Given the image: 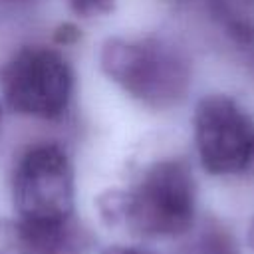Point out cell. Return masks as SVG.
I'll use <instances>...</instances> for the list:
<instances>
[{
    "mask_svg": "<svg viewBox=\"0 0 254 254\" xmlns=\"http://www.w3.org/2000/svg\"><path fill=\"white\" fill-rule=\"evenodd\" d=\"M101 210L143 236H181L192 226L196 212V187L190 167L181 159L159 161L129 190L103 196Z\"/></svg>",
    "mask_w": 254,
    "mask_h": 254,
    "instance_id": "cell-1",
    "label": "cell"
},
{
    "mask_svg": "<svg viewBox=\"0 0 254 254\" xmlns=\"http://www.w3.org/2000/svg\"><path fill=\"white\" fill-rule=\"evenodd\" d=\"M103 73L151 109L181 103L190 87V62L181 48L157 38H109L99 52Z\"/></svg>",
    "mask_w": 254,
    "mask_h": 254,
    "instance_id": "cell-2",
    "label": "cell"
},
{
    "mask_svg": "<svg viewBox=\"0 0 254 254\" xmlns=\"http://www.w3.org/2000/svg\"><path fill=\"white\" fill-rule=\"evenodd\" d=\"M73 75L65 58L46 46H24L0 67L6 105L34 119H60L71 101Z\"/></svg>",
    "mask_w": 254,
    "mask_h": 254,
    "instance_id": "cell-3",
    "label": "cell"
},
{
    "mask_svg": "<svg viewBox=\"0 0 254 254\" xmlns=\"http://www.w3.org/2000/svg\"><path fill=\"white\" fill-rule=\"evenodd\" d=\"M73 167L58 143L30 147L12 173V198L20 222L64 224L73 214Z\"/></svg>",
    "mask_w": 254,
    "mask_h": 254,
    "instance_id": "cell-4",
    "label": "cell"
},
{
    "mask_svg": "<svg viewBox=\"0 0 254 254\" xmlns=\"http://www.w3.org/2000/svg\"><path fill=\"white\" fill-rule=\"evenodd\" d=\"M200 165L210 175H240L254 165V121L228 95H204L192 115Z\"/></svg>",
    "mask_w": 254,
    "mask_h": 254,
    "instance_id": "cell-5",
    "label": "cell"
},
{
    "mask_svg": "<svg viewBox=\"0 0 254 254\" xmlns=\"http://www.w3.org/2000/svg\"><path fill=\"white\" fill-rule=\"evenodd\" d=\"M226 34L254 58V0H210Z\"/></svg>",
    "mask_w": 254,
    "mask_h": 254,
    "instance_id": "cell-6",
    "label": "cell"
},
{
    "mask_svg": "<svg viewBox=\"0 0 254 254\" xmlns=\"http://www.w3.org/2000/svg\"><path fill=\"white\" fill-rule=\"evenodd\" d=\"M71 12L81 18H97L105 16L115 8V0H65Z\"/></svg>",
    "mask_w": 254,
    "mask_h": 254,
    "instance_id": "cell-7",
    "label": "cell"
},
{
    "mask_svg": "<svg viewBox=\"0 0 254 254\" xmlns=\"http://www.w3.org/2000/svg\"><path fill=\"white\" fill-rule=\"evenodd\" d=\"M192 254H232V248L220 232H210L196 242Z\"/></svg>",
    "mask_w": 254,
    "mask_h": 254,
    "instance_id": "cell-8",
    "label": "cell"
},
{
    "mask_svg": "<svg viewBox=\"0 0 254 254\" xmlns=\"http://www.w3.org/2000/svg\"><path fill=\"white\" fill-rule=\"evenodd\" d=\"M77 36H79V34H77V30H75L71 24H64V26L58 30V34H56V40H58L60 44H67V42H73Z\"/></svg>",
    "mask_w": 254,
    "mask_h": 254,
    "instance_id": "cell-9",
    "label": "cell"
},
{
    "mask_svg": "<svg viewBox=\"0 0 254 254\" xmlns=\"http://www.w3.org/2000/svg\"><path fill=\"white\" fill-rule=\"evenodd\" d=\"M103 254H151V252L145 248H137V246H111Z\"/></svg>",
    "mask_w": 254,
    "mask_h": 254,
    "instance_id": "cell-10",
    "label": "cell"
},
{
    "mask_svg": "<svg viewBox=\"0 0 254 254\" xmlns=\"http://www.w3.org/2000/svg\"><path fill=\"white\" fill-rule=\"evenodd\" d=\"M248 242H250V246H252V250H254V218H252L250 228H248Z\"/></svg>",
    "mask_w": 254,
    "mask_h": 254,
    "instance_id": "cell-11",
    "label": "cell"
},
{
    "mask_svg": "<svg viewBox=\"0 0 254 254\" xmlns=\"http://www.w3.org/2000/svg\"><path fill=\"white\" fill-rule=\"evenodd\" d=\"M2 2H12V4H16V2H24V0H2Z\"/></svg>",
    "mask_w": 254,
    "mask_h": 254,
    "instance_id": "cell-12",
    "label": "cell"
},
{
    "mask_svg": "<svg viewBox=\"0 0 254 254\" xmlns=\"http://www.w3.org/2000/svg\"><path fill=\"white\" fill-rule=\"evenodd\" d=\"M0 117H2V109H0Z\"/></svg>",
    "mask_w": 254,
    "mask_h": 254,
    "instance_id": "cell-13",
    "label": "cell"
}]
</instances>
